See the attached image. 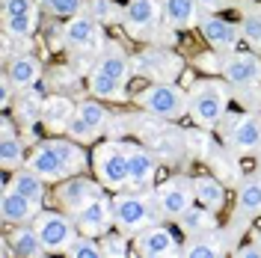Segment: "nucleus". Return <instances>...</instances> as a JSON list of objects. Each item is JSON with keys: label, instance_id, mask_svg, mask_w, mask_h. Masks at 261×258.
Wrapping results in <instances>:
<instances>
[{"label": "nucleus", "instance_id": "obj_1", "mask_svg": "<svg viewBox=\"0 0 261 258\" xmlns=\"http://www.w3.org/2000/svg\"><path fill=\"white\" fill-rule=\"evenodd\" d=\"M137 104L148 110V113L161 116V119H181L190 110V95L175 86V83H151L148 89H143L137 95Z\"/></svg>", "mask_w": 261, "mask_h": 258}, {"label": "nucleus", "instance_id": "obj_2", "mask_svg": "<svg viewBox=\"0 0 261 258\" xmlns=\"http://www.w3.org/2000/svg\"><path fill=\"white\" fill-rule=\"evenodd\" d=\"M226 101H228L226 83L199 81L193 86V92H190V116H193V122L202 125V128H214L226 113Z\"/></svg>", "mask_w": 261, "mask_h": 258}, {"label": "nucleus", "instance_id": "obj_3", "mask_svg": "<svg viewBox=\"0 0 261 258\" xmlns=\"http://www.w3.org/2000/svg\"><path fill=\"white\" fill-rule=\"evenodd\" d=\"M130 145L125 143H104L95 151V175L104 187H125L130 178V163H128Z\"/></svg>", "mask_w": 261, "mask_h": 258}, {"label": "nucleus", "instance_id": "obj_4", "mask_svg": "<svg viewBox=\"0 0 261 258\" xmlns=\"http://www.w3.org/2000/svg\"><path fill=\"white\" fill-rule=\"evenodd\" d=\"M110 205H113V220L116 226L122 228V231H143V228L151 226V220H154V211H151V202H148L146 196L140 193H119L116 199H110Z\"/></svg>", "mask_w": 261, "mask_h": 258}, {"label": "nucleus", "instance_id": "obj_5", "mask_svg": "<svg viewBox=\"0 0 261 258\" xmlns=\"http://www.w3.org/2000/svg\"><path fill=\"white\" fill-rule=\"evenodd\" d=\"M193 199H196L193 181H190V178H184V175L169 178V181H163L161 187L154 190L158 211H161L163 217H172V220H178L181 214L193 205Z\"/></svg>", "mask_w": 261, "mask_h": 258}, {"label": "nucleus", "instance_id": "obj_6", "mask_svg": "<svg viewBox=\"0 0 261 258\" xmlns=\"http://www.w3.org/2000/svg\"><path fill=\"white\" fill-rule=\"evenodd\" d=\"M36 228H39L42 241H45V246H48V252H65L68 243L77 238V235H74L77 223H74L71 217L57 214V211H39Z\"/></svg>", "mask_w": 261, "mask_h": 258}, {"label": "nucleus", "instance_id": "obj_7", "mask_svg": "<svg viewBox=\"0 0 261 258\" xmlns=\"http://www.w3.org/2000/svg\"><path fill=\"white\" fill-rule=\"evenodd\" d=\"M134 65H137L140 74H146L151 81H161V83H172L178 78V71L184 68L181 57H175L172 50H163V48H151V50L137 54Z\"/></svg>", "mask_w": 261, "mask_h": 258}, {"label": "nucleus", "instance_id": "obj_8", "mask_svg": "<svg viewBox=\"0 0 261 258\" xmlns=\"http://www.w3.org/2000/svg\"><path fill=\"white\" fill-rule=\"evenodd\" d=\"M65 45L71 50H98L104 45V33H101V24L89 12H81V15L68 18V24L63 27Z\"/></svg>", "mask_w": 261, "mask_h": 258}, {"label": "nucleus", "instance_id": "obj_9", "mask_svg": "<svg viewBox=\"0 0 261 258\" xmlns=\"http://www.w3.org/2000/svg\"><path fill=\"white\" fill-rule=\"evenodd\" d=\"M98 196H104V184L101 181H92V178H65V181H60V187H57L60 205L68 208L71 214H77L89 202H95Z\"/></svg>", "mask_w": 261, "mask_h": 258}, {"label": "nucleus", "instance_id": "obj_10", "mask_svg": "<svg viewBox=\"0 0 261 258\" xmlns=\"http://www.w3.org/2000/svg\"><path fill=\"white\" fill-rule=\"evenodd\" d=\"M39 24L36 0H3V27L15 39H27Z\"/></svg>", "mask_w": 261, "mask_h": 258}, {"label": "nucleus", "instance_id": "obj_11", "mask_svg": "<svg viewBox=\"0 0 261 258\" xmlns=\"http://www.w3.org/2000/svg\"><path fill=\"white\" fill-rule=\"evenodd\" d=\"M163 6L158 0H128L125 6V27L134 39H148V33L158 30V21H161Z\"/></svg>", "mask_w": 261, "mask_h": 258}, {"label": "nucleus", "instance_id": "obj_12", "mask_svg": "<svg viewBox=\"0 0 261 258\" xmlns=\"http://www.w3.org/2000/svg\"><path fill=\"white\" fill-rule=\"evenodd\" d=\"M74 223L81 228V235H92V238H101L107 235L110 226H113V205L107 196H98L95 202H89L86 208H81L74 214Z\"/></svg>", "mask_w": 261, "mask_h": 258}, {"label": "nucleus", "instance_id": "obj_13", "mask_svg": "<svg viewBox=\"0 0 261 258\" xmlns=\"http://www.w3.org/2000/svg\"><path fill=\"white\" fill-rule=\"evenodd\" d=\"M137 252L146 258H169V255H178L181 246L169 228L148 226L143 231H137Z\"/></svg>", "mask_w": 261, "mask_h": 258}, {"label": "nucleus", "instance_id": "obj_14", "mask_svg": "<svg viewBox=\"0 0 261 258\" xmlns=\"http://www.w3.org/2000/svg\"><path fill=\"white\" fill-rule=\"evenodd\" d=\"M27 166H30L33 172H39L45 181H65V178H71L68 166L63 163L60 151L54 148L50 140H45L42 145H36V151L27 158Z\"/></svg>", "mask_w": 261, "mask_h": 258}, {"label": "nucleus", "instance_id": "obj_15", "mask_svg": "<svg viewBox=\"0 0 261 258\" xmlns=\"http://www.w3.org/2000/svg\"><path fill=\"white\" fill-rule=\"evenodd\" d=\"M0 217L6 226H18V223H30L33 217H39V202L30 196L12 190L9 184L3 187V199H0Z\"/></svg>", "mask_w": 261, "mask_h": 258}, {"label": "nucleus", "instance_id": "obj_16", "mask_svg": "<svg viewBox=\"0 0 261 258\" xmlns=\"http://www.w3.org/2000/svg\"><path fill=\"white\" fill-rule=\"evenodd\" d=\"M223 74L234 86H258L261 83V60L255 54H231L223 63Z\"/></svg>", "mask_w": 261, "mask_h": 258}, {"label": "nucleus", "instance_id": "obj_17", "mask_svg": "<svg viewBox=\"0 0 261 258\" xmlns=\"http://www.w3.org/2000/svg\"><path fill=\"white\" fill-rule=\"evenodd\" d=\"M228 145L234 151H255L261 148V116L258 113H244L231 122L228 131Z\"/></svg>", "mask_w": 261, "mask_h": 258}, {"label": "nucleus", "instance_id": "obj_18", "mask_svg": "<svg viewBox=\"0 0 261 258\" xmlns=\"http://www.w3.org/2000/svg\"><path fill=\"white\" fill-rule=\"evenodd\" d=\"M199 30H202V36L211 42L214 48H238V42L244 39V33H241V27H234L231 21H226V18H217V15H205L202 21H199Z\"/></svg>", "mask_w": 261, "mask_h": 258}, {"label": "nucleus", "instance_id": "obj_19", "mask_svg": "<svg viewBox=\"0 0 261 258\" xmlns=\"http://www.w3.org/2000/svg\"><path fill=\"white\" fill-rule=\"evenodd\" d=\"M128 163H130L128 187H134V190H146V187H151V181H154V169H158L154 154H151L148 148H143V145H130Z\"/></svg>", "mask_w": 261, "mask_h": 258}, {"label": "nucleus", "instance_id": "obj_20", "mask_svg": "<svg viewBox=\"0 0 261 258\" xmlns=\"http://www.w3.org/2000/svg\"><path fill=\"white\" fill-rule=\"evenodd\" d=\"M9 249L15 252V255H27V258H39L48 252V246L42 241V235H39V228L36 226H27V223H18L12 226L9 231Z\"/></svg>", "mask_w": 261, "mask_h": 258}, {"label": "nucleus", "instance_id": "obj_21", "mask_svg": "<svg viewBox=\"0 0 261 258\" xmlns=\"http://www.w3.org/2000/svg\"><path fill=\"white\" fill-rule=\"evenodd\" d=\"M0 163H3V169H21L24 166V143L15 137L9 116H3V131H0Z\"/></svg>", "mask_w": 261, "mask_h": 258}, {"label": "nucleus", "instance_id": "obj_22", "mask_svg": "<svg viewBox=\"0 0 261 258\" xmlns=\"http://www.w3.org/2000/svg\"><path fill=\"white\" fill-rule=\"evenodd\" d=\"M161 6H163V18H166L169 27L187 30V27H193V24L202 21V18H199V3H196V0H163Z\"/></svg>", "mask_w": 261, "mask_h": 258}, {"label": "nucleus", "instance_id": "obj_23", "mask_svg": "<svg viewBox=\"0 0 261 258\" xmlns=\"http://www.w3.org/2000/svg\"><path fill=\"white\" fill-rule=\"evenodd\" d=\"M6 74H9V81L15 83L18 89H30V86H36L39 74H42V65L30 54H18L15 60L9 63V71Z\"/></svg>", "mask_w": 261, "mask_h": 258}, {"label": "nucleus", "instance_id": "obj_24", "mask_svg": "<svg viewBox=\"0 0 261 258\" xmlns=\"http://www.w3.org/2000/svg\"><path fill=\"white\" fill-rule=\"evenodd\" d=\"M214 214H217V211L205 208V205H190V208L178 217V223L187 235H211L214 228H217V217H214Z\"/></svg>", "mask_w": 261, "mask_h": 258}, {"label": "nucleus", "instance_id": "obj_25", "mask_svg": "<svg viewBox=\"0 0 261 258\" xmlns=\"http://www.w3.org/2000/svg\"><path fill=\"white\" fill-rule=\"evenodd\" d=\"M74 113H77V107L68 98L54 95L48 101H42V122L48 128H68V122L74 119Z\"/></svg>", "mask_w": 261, "mask_h": 258}, {"label": "nucleus", "instance_id": "obj_26", "mask_svg": "<svg viewBox=\"0 0 261 258\" xmlns=\"http://www.w3.org/2000/svg\"><path fill=\"white\" fill-rule=\"evenodd\" d=\"M193 190H196V202H199V205H205V208L220 211L223 205H226V187H223L214 175L193 178Z\"/></svg>", "mask_w": 261, "mask_h": 258}, {"label": "nucleus", "instance_id": "obj_27", "mask_svg": "<svg viewBox=\"0 0 261 258\" xmlns=\"http://www.w3.org/2000/svg\"><path fill=\"white\" fill-rule=\"evenodd\" d=\"M98 71H104V74H110L116 81H128V71H130V63L128 57H125V50L119 48V45H107V50L98 57Z\"/></svg>", "mask_w": 261, "mask_h": 258}, {"label": "nucleus", "instance_id": "obj_28", "mask_svg": "<svg viewBox=\"0 0 261 258\" xmlns=\"http://www.w3.org/2000/svg\"><path fill=\"white\" fill-rule=\"evenodd\" d=\"M9 187L18 190V193H24V196H30V199H36V202L45 199V178L39 175V172H33L30 166H21L15 175H12Z\"/></svg>", "mask_w": 261, "mask_h": 258}, {"label": "nucleus", "instance_id": "obj_29", "mask_svg": "<svg viewBox=\"0 0 261 258\" xmlns=\"http://www.w3.org/2000/svg\"><path fill=\"white\" fill-rule=\"evenodd\" d=\"M238 211L244 217H255L261 214V172L249 175L241 184V193H238Z\"/></svg>", "mask_w": 261, "mask_h": 258}, {"label": "nucleus", "instance_id": "obj_30", "mask_svg": "<svg viewBox=\"0 0 261 258\" xmlns=\"http://www.w3.org/2000/svg\"><path fill=\"white\" fill-rule=\"evenodd\" d=\"M86 12L98 24H125V6H119L116 0H86Z\"/></svg>", "mask_w": 261, "mask_h": 258}, {"label": "nucleus", "instance_id": "obj_31", "mask_svg": "<svg viewBox=\"0 0 261 258\" xmlns=\"http://www.w3.org/2000/svg\"><path fill=\"white\" fill-rule=\"evenodd\" d=\"M89 89H92L95 98H116V101L125 98V81H116V78L98 71V68L89 74Z\"/></svg>", "mask_w": 261, "mask_h": 258}, {"label": "nucleus", "instance_id": "obj_32", "mask_svg": "<svg viewBox=\"0 0 261 258\" xmlns=\"http://www.w3.org/2000/svg\"><path fill=\"white\" fill-rule=\"evenodd\" d=\"M50 143H54V148L60 151V158H63V163L68 166L71 175H77V172L86 169L89 158H86V151H83L77 143H71V140H50Z\"/></svg>", "mask_w": 261, "mask_h": 258}, {"label": "nucleus", "instance_id": "obj_33", "mask_svg": "<svg viewBox=\"0 0 261 258\" xmlns=\"http://www.w3.org/2000/svg\"><path fill=\"white\" fill-rule=\"evenodd\" d=\"M65 255H71V258H101L104 249H101V243H98L92 235H81V238H74V241L68 243Z\"/></svg>", "mask_w": 261, "mask_h": 258}, {"label": "nucleus", "instance_id": "obj_34", "mask_svg": "<svg viewBox=\"0 0 261 258\" xmlns=\"http://www.w3.org/2000/svg\"><path fill=\"white\" fill-rule=\"evenodd\" d=\"M241 33H244V39L252 45V48L261 54V6L255 9H246L244 12V24H241Z\"/></svg>", "mask_w": 261, "mask_h": 258}, {"label": "nucleus", "instance_id": "obj_35", "mask_svg": "<svg viewBox=\"0 0 261 258\" xmlns=\"http://www.w3.org/2000/svg\"><path fill=\"white\" fill-rule=\"evenodd\" d=\"M77 116H81V119H86V122H89V125H92L95 131H101L104 125H107V122H110L107 110H104V107H101L98 101H92V98L77 104Z\"/></svg>", "mask_w": 261, "mask_h": 258}, {"label": "nucleus", "instance_id": "obj_36", "mask_svg": "<svg viewBox=\"0 0 261 258\" xmlns=\"http://www.w3.org/2000/svg\"><path fill=\"white\" fill-rule=\"evenodd\" d=\"M39 3L60 18H74L81 12H86V0H39Z\"/></svg>", "mask_w": 261, "mask_h": 258}, {"label": "nucleus", "instance_id": "obj_37", "mask_svg": "<svg viewBox=\"0 0 261 258\" xmlns=\"http://www.w3.org/2000/svg\"><path fill=\"white\" fill-rule=\"evenodd\" d=\"M101 249L107 258H125L128 255V241H125V235L107 231V235H101Z\"/></svg>", "mask_w": 261, "mask_h": 258}, {"label": "nucleus", "instance_id": "obj_38", "mask_svg": "<svg viewBox=\"0 0 261 258\" xmlns=\"http://www.w3.org/2000/svg\"><path fill=\"white\" fill-rule=\"evenodd\" d=\"M184 255H190V258H220L223 249L211 241H190L187 249H184Z\"/></svg>", "mask_w": 261, "mask_h": 258}, {"label": "nucleus", "instance_id": "obj_39", "mask_svg": "<svg viewBox=\"0 0 261 258\" xmlns=\"http://www.w3.org/2000/svg\"><path fill=\"white\" fill-rule=\"evenodd\" d=\"M65 131H68V137H74V140H86V143L98 137V131L92 128V125H89L86 119H81L77 113H74V119L68 122V128H65Z\"/></svg>", "mask_w": 261, "mask_h": 258}, {"label": "nucleus", "instance_id": "obj_40", "mask_svg": "<svg viewBox=\"0 0 261 258\" xmlns=\"http://www.w3.org/2000/svg\"><path fill=\"white\" fill-rule=\"evenodd\" d=\"M196 3H199V6H205V9H220L226 0H196Z\"/></svg>", "mask_w": 261, "mask_h": 258}, {"label": "nucleus", "instance_id": "obj_41", "mask_svg": "<svg viewBox=\"0 0 261 258\" xmlns=\"http://www.w3.org/2000/svg\"><path fill=\"white\" fill-rule=\"evenodd\" d=\"M258 163H261V158H258Z\"/></svg>", "mask_w": 261, "mask_h": 258}]
</instances>
